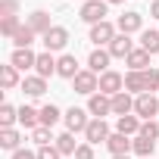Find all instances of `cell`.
I'll use <instances>...</instances> for the list:
<instances>
[{"label":"cell","instance_id":"obj_1","mask_svg":"<svg viewBox=\"0 0 159 159\" xmlns=\"http://www.w3.org/2000/svg\"><path fill=\"white\" fill-rule=\"evenodd\" d=\"M72 84H75V94H88V97H94V94L100 91V75L91 72V69H81V72L72 78Z\"/></svg>","mask_w":159,"mask_h":159},{"label":"cell","instance_id":"obj_2","mask_svg":"<svg viewBox=\"0 0 159 159\" xmlns=\"http://www.w3.org/2000/svg\"><path fill=\"white\" fill-rule=\"evenodd\" d=\"M134 116L150 122L153 116H159V100H156L153 94H140V97H134Z\"/></svg>","mask_w":159,"mask_h":159},{"label":"cell","instance_id":"obj_3","mask_svg":"<svg viewBox=\"0 0 159 159\" xmlns=\"http://www.w3.org/2000/svg\"><path fill=\"white\" fill-rule=\"evenodd\" d=\"M81 16L84 22H91V25H97V22H106V0H88V3L81 7Z\"/></svg>","mask_w":159,"mask_h":159},{"label":"cell","instance_id":"obj_4","mask_svg":"<svg viewBox=\"0 0 159 159\" xmlns=\"http://www.w3.org/2000/svg\"><path fill=\"white\" fill-rule=\"evenodd\" d=\"M122 88H125V78L119 75V72H103L100 75V94H106V97H116V94H122Z\"/></svg>","mask_w":159,"mask_h":159},{"label":"cell","instance_id":"obj_5","mask_svg":"<svg viewBox=\"0 0 159 159\" xmlns=\"http://www.w3.org/2000/svg\"><path fill=\"white\" fill-rule=\"evenodd\" d=\"M62 119H66V128H69L72 134H75V131H81V134H84V131H88V125H91L88 109H78V106H72V109H69Z\"/></svg>","mask_w":159,"mask_h":159},{"label":"cell","instance_id":"obj_6","mask_svg":"<svg viewBox=\"0 0 159 159\" xmlns=\"http://www.w3.org/2000/svg\"><path fill=\"white\" fill-rule=\"evenodd\" d=\"M69 44V31L62 28V25H53L47 34H44V47H47V53H53V50H62Z\"/></svg>","mask_w":159,"mask_h":159},{"label":"cell","instance_id":"obj_7","mask_svg":"<svg viewBox=\"0 0 159 159\" xmlns=\"http://www.w3.org/2000/svg\"><path fill=\"white\" fill-rule=\"evenodd\" d=\"M106 50H109V56H112V59H128V56H131V50H134V41H131L128 34H116V38H112V44H109Z\"/></svg>","mask_w":159,"mask_h":159},{"label":"cell","instance_id":"obj_8","mask_svg":"<svg viewBox=\"0 0 159 159\" xmlns=\"http://www.w3.org/2000/svg\"><path fill=\"white\" fill-rule=\"evenodd\" d=\"M88 112L94 116V119H103V116H109L112 112V97H106V94H94L91 100H88Z\"/></svg>","mask_w":159,"mask_h":159},{"label":"cell","instance_id":"obj_9","mask_svg":"<svg viewBox=\"0 0 159 159\" xmlns=\"http://www.w3.org/2000/svg\"><path fill=\"white\" fill-rule=\"evenodd\" d=\"M84 137H88V143H91V147H94V143H106V140H109V125H106L103 119H91V125H88Z\"/></svg>","mask_w":159,"mask_h":159},{"label":"cell","instance_id":"obj_10","mask_svg":"<svg viewBox=\"0 0 159 159\" xmlns=\"http://www.w3.org/2000/svg\"><path fill=\"white\" fill-rule=\"evenodd\" d=\"M112 38H116V28H112V22H97V25H91V41L97 44V47H109L112 44Z\"/></svg>","mask_w":159,"mask_h":159},{"label":"cell","instance_id":"obj_11","mask_svg":"<svg viewBox=\"0 0 159 159\" xmlns=\"http://www.w3.org/2000/svg\"><path fill=\"white\" fill-rule=\"evenodd\" d=\"M106 150L112 153V156H128V150H134V140L128 137V134H109V140H106Z\"/></svg>","mask_w":159,"mask_h":159},{"label":"cell","instance_id":"obj_12","mask_svg":"<svg viewBox=\"0 0 159 159\" xmlns=\"http://www.w3.org/2000/svg\"><path fill=\"white\" fill-rule=\"evenodd\" d=\"M25 25H28V28H31L34 34H41V38H44V34H47V31L53 28V25H50V16H47L44 10H34V13L28 16V22H25Z\"/></svg>","mask_w":159,"mask_h":159},{"label":"cell","instance_id":"obj_13","mask_svg":"<svg viewBox=\"0 0 159 159\" xmlns=\"http://www.w3.org/2000/svg\"><path fill=\"white\" fill-rule=\"evenodd\" d=\"M109 59H112L109 50H100V47H97V50L88 56V69L97 72V75H103V72H109Z\"/></svg>","mask_w":159,"mask_h":159},{"label":"cell","instance_id":"obj_14","mask_svg":"<svg viewBox=\"0 0 159 159\" xmlns=\"http://www.w3.org/2000/svg\"><path fill=\"white\" fill-rule=\"evenodd\" d=\"M140 25H143L140 13H122L119 16V31L122 34H134V31H140Z\"/></svg>","mask_w":159,"mask_h":159},{"label":"cell","instance_id":"obj_15","mask_svg":"<svg viewBox=\"0 0 159 159\" xmlns=\"http://www.w3.org/2000/svg\"><path fill=\"white\" fill-rule=\"evenodd\" d=\"M125 62H128V72H147L150 69V53L143 47H137V50H131V56Z\"/></svg>","mask_w":159,"mask_h":159},{"label":"cell","instance_id":"obj_16","mask_svg":"<svg viewBox=\"0 0 159 159\" xmlns=\"http://www.w3.org/2000/svg\"><path fill=\"white\" fill-rule=\"evenodd\" d=\"M140 125H143V122H140L137 116H119V119H116V131H119V134H128V137H131V134L137 137V134H140Z\"/></svg>","mask_w":159,"mask_h":159},{"label":"cell","instance_id":"obj_17","mask_svg":"<svg viewBox=\"0 0 159 159\" xmlns=\"http://www.w3.org/2000/svg\"><path fill=\"white\" fill-rule=\"evenodd\" d=\"M44 91H47V78H41V75H28L22 81V94H28V97H44Z\"/></svg>","mask_w":159,"mask_h":159},{"label":"cell","instance_id":"obj_18","mask_svg":"<svg viewBox=\"0 0 159 159\" xmlns=\"http://www.w3.org/2000/svg\"><path fill=\"white\" fill-rule=\"evenodd\" d=\"M78 72H81V69H78V59H75L72 53H66V56L56 59V75H62V78H75Z\"/></svg>","mask_w":159,"mask_h":159},{"label":"cell","instance_id":"obj_19","mask_svg":"<svg viewBox=\"0 0 159 159\" xmlns=\"http://www.w3.org/2000/svg\"><path fill=\"white\" fill-rule=\"evenodd\" d=\"M112 112H116V116H131V112H134V97H131L128 91L116 94V97H112Z\"/></svg>","mask_w":159,"mask_h":159},{"label":"cell","instance_id":"obj_20","mask_svg":"<svg viewBox=\"0 0 159 159\" xmlns=\"http://www.w3.org/2000/svg\"><path fill=\"white\" fill-rule=\"evenodd\" d=\"M10 62H13L16 69H22V72H25V69H34V62H38V56H34V53H31V50L25 47V50H13V56H10Z\"/></svg>","mask_w":159,"mask_h":159},{"label":"cell","instance_id":"obj_21","mask_svg":"<svg viewBox=\"0 0 159 159\" xmlns=\"http://www.w3.org/2000/svg\"><path fill=\"white\" fill-rule=\"evenodd\" d=\"M34 72H38L41 78H50V75H56V59H53V53H38Z\"/></svg>","mask_w":159,"mask_h":159},{"label":"cell","instance_id":"obj_22","mask_svg":"<svg viewBox=\"0 0 159 159\" xmlns=\"http://www.w3.org/2000/svg\"><path fill=\"white\" fill-rule=\"evenodd\" d=\"M125 91L128 94H147V84H143V72H128L125 75Z\"/></svg>","mask_w":159,"mask_h":159},{"label":"cell","instance_id":"obj_23","mask_svg":"<svg viewBox=\"0 0 159 159\" xmlns=\"http://www.w3.org/2000/svg\"><path fill=\"white\" fill-rule=\"evenodd\" d=\"M19 125H25V128H38L41 125V109H34V106H22L19 109Z\"/></svg>","mask_w":159,"mask_h":159},{"label":"cell","instance_id":"obj_24","mask_svg":"<svg viewBox=\"0 0 159 159\" xmlns=\"http://www.w3.org/2000/svg\"><path fill=\"white\" fill-rule=\"evenodd\" d=\"M19 140H22V134L16 131V128H0V147L3 150H19Z\"/></svg>","mask_w":159,"mask_h":159},{"label":"cell","instance_id":"obj_25","mask_svg":"<svg viewBox=\"0 0 159 159\" xmlns=\"http://www.w3.org/2000/svg\"><path fill=\"white\" fill-rule=\"evenodd\" d=\"M53 143H56V150H59L62 156H75V150H78V143H75V134H72V131L59 134V137H56Z\"/></svg>","mask_w":159,"mask_h":159},{"label":"cell","instance_id":"obj_26","mask_svg":"<svg viewBox=\"0 0 159 159\" xmlns=\"http://www.w3.org/2000/svg\"><path fill=\"white\" fill-rule=\"evenodd\" d=\"M153 150H156V140H153V137H143V134L134 137V153H137L140 159H150Z\"/></svg>","mask_w":159,"mask_h":159},{"label":"cell","instance_id":"obj_27","mask_svg":"<svg viewBox=\"0 0 159 159\" xmlns=\"http://www.w3.org/2000/svg\"><path fill=\"white\" fill-rule=\"evenodd\" d=\"M0 81H3V88L10 91V88H16L19 84V69L10 62V66H0Z\"/></svg>","mask_w":159,"mask_h":159},{"label":"cell","instance_id":"obj_28","mask_svg":"<svg viewBox=\"0 0 159 159\" xmlns=\"http://www.w3.org/2000/svg\"><path fill=\"white\" fill-rule=\"evenodd\" d=\"M31 41H34V31H31L28 25H22V28L13 34V44H16V50H25V47H31Z\"/></svg>","mask_w":159,"mask_h":159},{"label":"cell","instance_id":"obj_29","mask_svg":"<svg viewBox=\"0 0 159 159\" xmlns=\"http://www.w3.org/2000/svg\"><path fill=\"white\" fill-rule=\"evenodd\" d=\"M140 47L153 56V53H159V31H140Z\"/></svg>","mask_w":159,"mask_h":159},{"label":"cell","instance_id":"obj_30","mask_svg":"<svg viewBox=\"0 0 159 159\" xmlns=\"http://www.w3.org/2000/svg\"><path fill=\"white\" fill-rule=\"evenodd\" d=\"M13 122H19V109L10 106V103H3V106H0V128H13Z\"/></svg>","mask_w":159,"mask_h":159},{"label":"cell","instance_id":"obj_31","mask_svg":"<svg viewBox=\"0 0 159 159\" xmlns=\"http://www.w3.org/2000/svg\"><path fill=\"white\" fill-rule=\"evenodd\" d=\"M56 122H59V109H56L53 103H47V106L41 109V125H44V128H53Z\"/></svg>","mask_w":159,"mask_h":159},{"label":"cell","instance_id":"obj_32","mask_svg":"<svg viewBox=\"0 0 159 159\" xmlns=\"http://www.w3.org/2000/svg\"><path fill=\"white\" fill-rule=\"evenodd\" d=\"M31 140H34L38 147H50V140H56V137L50 134V128H44V125H38V128L31 131Z\"/></svg>","mask_w":159,"mask_h":159},{"label":"cell","instance_id":"obj_33","mask_svg":"<svg viewBox=\"0 0 159 159\" xmlns=\"http://www.w3.org/2000/svg\"><path fill=\"white\" fill-rule=\"evenodd\" d=\"M143 84H147V94H150V91H159V69L150 66V69L143 72Z\"/></svg>","mask_w":159,"mask_h":159},{"label":"cell","instance_id":"obj_34","mask_svg":"<svg viewBox=\"0 0 159 159\" xmlns=\"http://www.w3.org/2000/svg\"><path fill=\"white\" fill-rule=\"evenodd\" d=\"M19 28H22V22H19V19H16V16H7V19H3V22H0V31H3V34H7V38H13V34H16V31H19Z\"/></svg>","mask_w":159,"mask_h":159},{"label":"cell","instance_id":"obj_35","mask_svg":"<svg viewBox=\"0 0 159 159\" xmlns=\"http://www.w3.org/2000/svg\"><path fill=\"white\" fill-rule=\"evenodd\" d=\"M16 10H19V3H16V0H0V16H16Z\"/></svg>","mask_w":159,"mask_h":159},{"label":"cell","instance_id":"obj_36","mask_svg":"<svg viewBox=\"0 0 159 159\" xmlns=\"http://www.w3.org/2000/svg\"><path fill=\"white\" fill-rule=\"evenodd\" d=\"M59 156H62V153L56 150V143H50V147H41V150H38V159H59Z\"/></svg>","mask_w":159,"mask_h":159},{"label":"cell","instance_id":"obj_37","mask_svg":"<svg viewBox=\"0 0 159 159\" xmlns=\"http://www.w3.org/2000/svg\"><path fill=\"white\" fill-rule=\"evenodd\" d=\"M140 134L156 140V137H159V125H156V122H143V125H140Z\"/></svg>","mask_w":159,"mask_h":159},{"label":"cell","instance_id":"obj_38","mask_svg":"<svg viewBox=\"0 0 159 159\" xmlns=\"http://www.w3.org/2000/svg\"><path fill=\"white\" fill-rule=\"evenodd\" d=\"M75 159H94V147H91V143H78Z\"/></svg>","mask_w":159,"mask_h":159},{"label":"cell","instance_id":"obj_39","mask_svg":"<svg viewBox=\"0 0 159 159\" xmlns=\"http://www.w3.org/2000/svg\"><path fill=\"white\" fill-rule=\"evenodd\" d=\"M13 159H38V153H28V150H16Z\"/></svg>","mask_w":159,"mask_h":159},{"label":"cell","instance_id":"obj_40","mask_svg":"<svg viewBox=\"0 0 159 159\" xmlns=\"http://www.w3.org/2000/svg\"><path fill=\"white\" fill-rule=\"evenodd\" d=\"M150 16H153V19H159V0H153V7H150Z\"/></svg>","mask_w":159,"mask_h":159},{"label":"cell","instance_id":"obj_41","mask_svg":"<svg viewBox=\"0 0 159 159\" xmlns=\"http://www.w3.org/2000/svg\"><path fill=\"white\" fill-rule=\"evenodd\" d=\"M106 3H122V0H106Z\"/></svg>","mask_w":159,"mask_h":159},{"label":"cell","instance_id":"obj_42","mask_svg":"<svg viewBox=\"0 0 159 159\" xmlns=\"http://www.w3.org/2000/svg\"><path fill=\"white\" fill-rule=\"evenodd\" d=\"M112 159H128V156H112Z\"/></svg>","mask_w":159,"mask_h":159}]
</instances>
